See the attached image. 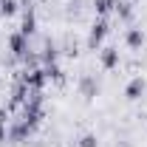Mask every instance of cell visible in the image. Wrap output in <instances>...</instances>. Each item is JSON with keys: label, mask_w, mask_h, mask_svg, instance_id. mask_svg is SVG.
<instances>
[{"label": "cell", "mask_w": 147, "mask_h": 147, "mask_svg": "<svg viewBox=\"0 0 147 147\" xmlns=\"http://www.w3.org/2000/svg\"><path fill=\"white\" fill-rule=\"evenodd\" d=\"M26 99H28V85L17 79V76H11V91H9V105L6 110L9 113H20V108L26 105Z\"/></svg>", "instance_id": "7a4b0ae2"}, {"label": "cell", "mask_w": 147, "mask_h": 147, "mask_svg": "<svg viewBox=\"0 0 147 147\" xmlns=\"http://www.w3.org/2000/svg\"><path fill=\"white\" fill-rule=\"evenodd\" d=\"M125 45H127L130 51H142V48H144V28H142V26H127V31H125Z\"/></svg>", "instance_id": "30bf717a"}, {"label": "cell", "mask_w": 147, "mask_h": 147, "mask_svg": "<svg viewBox=\"0 0 147 147\" xmlns=\"http://www.w3.org/2000/svg\"><path fill=\"white\" fill-rule=\"evenodd\" d=\"M17 9H20V0H0V17H3V20L14 17Z\"/></svg>", "instance_id": "9a60e30c"}, {"label": "cell", "mask_w": 147, "mask_h": 147, "mask_svg": "<svg viewBox=\"0 0 147 147\" xmlns=\"http://www.w3.org/2000/svg\"><path fill=\"white\" fill-rule=\"evenodd\" d=\"M6 45H9V54L14 57V59H23V57L31 51V40L28 37H23L20 31H14V34H9V40H6Z\"/></svg>", "instance_id": "8992f818"}, {"label": "cell", "mask_w": 147, "mask_h": 147, "mask_svg": "<svg viewBox=\"0 0 147 147\" xmlns=\"http://www.w3.org/2000/svg\"><path fill=\"white\" fill-rule=\"evenodd\" d=\"M99 65H102L105 71H116V68L122 65V57H119V48H113V45L102 48V51H99Z\"/></svg>", "instance_id": "8fae6325"}, {"label": "cell", "mask_w": 147, "mask_h": 147, "mask_svg": "<svg viewBox=\"0 0 147 147\" xmlns=\"http://www.w3.org/2000/svg\"><path fill=\"white\" fill-rule=\"evenodd\" d=\"M91 9L96 17H108L110 11L116 9V0H91Z\"/></svg>", "instance_id": "5bb4252c"}, {"label": "cell", "mask_w": 147, "mask_h": 147, "mask_svg": "<svg viewBox=\"0 0 147 147\" xmlns=\"http://www.w3.org/2000/svg\"><path fill=\"white\" fill-rule=\"evenodd\" d=\"M144 96H147V79L144 76L127 79V85H125V99H127V102H139V99H144Z\"/></svg>", "instance_id": "ba28073f"}, {"label": "cell", "mask_w": 147, "mask_h": 147, "mask_svg": "<svg viewBox=\"0 0 147 147\" xmlns=\"http://www.w3.org/2000/svg\"><path fill=\"white\" fill-rule=\"evenodd\" d=\"M108 31H110L108 17H96V20L91 23V28H88V40H85V48H88V51H102V42H105Z\"/></svg>", "instance_id": "6da1fadb"}, {"label": "cell", "mask_w": 147, "mask_h": 147, "mask_svg": "<svg viewBox=\"0 0 147 147\" xmlns=\"http://www.w3.org/2000/svg\"><path fill=\"white\" fill-rule=\"evenodd\" d=\"M9 122H11V113L6 108H0V144L6 142V133H9Z\"/></svg>", "instance_id": "e0dca14e"}, {"label": "cell", "mask_w": 147, "mask_h": 147, "mask_svg": "<svg viewBox=\"0 0 147 147\" xmlns=\"http://www.w3.org/2000/svg\"><path fill=\"white\" fill-rule=\"evenodd\" d=\"M45 68V76H48V82H54V85H65V71H62V65L57 62V65H42Z\"/></svg>", "instance_id": "4fadbf2b"}, {"label": "cell", "mask_w": 147, "mask_h": 147, "mask_svg": "<svg viewBox=\"0 0 147 147\" xmlns=\"http://www.w3.org/2000/svg\"><path fill=\"white\" fill-rule=\"evenodd\" d=\"M37 54H40V65H57L59 57H62V51H59V45H57L51 37H45L42 40V51H37Z\"/></svg>", "instance_id": "9c48e42d"}, {"label": "cell", "mask_w": 147, "mask_h": 147, "mask_svg": "<svg viewBox=\"0 0 147 147\" xmlns=\"http://www.w3.org/2000/svg\"><path fill=\"white\" fill-rule=\"evenodd\" d=\"M76 147H99V136L93 130H85L79 139H76Z\"/></svg>", "instance_id": "2e32d148"}, {"label": "cell", "mask_w": 147, "mask_h": 147, "mask_svg": "<svg viewBox=\"0 0 147 147\" xmlns=\"http://www.w3.org/2000/svg\"><path fill=\"white\" fill-rule=\"evenodd\" d=\"M116 17L122 20V23H127L133 26V14H136V9H133V0H116Z\"/></svg>", "instance_id": "7c38bea8"}, {"label": "cell", "mask_w": 147, "mask_h": 147, "mask_svg": "<svg viewBox=\"0 0 147 147\" xmlns=\"http://www.w3.org/2000/svg\"><path fill=\"white\" fill-rule=\"evenodd\" d=\"M34 136V130L28 127L26 122H20V119H11L9 122V133H6V142L9 144H23V142H28Z\"/></svg>", "instance_id": "5b68a950"}, {"label": "cell", "mask_w": 147, "mask_h": 147, "mask_svg": "<svg viewBox=\"0 0 147 147\" xmlns=\"http://www.w3.org/2000/svg\"><path fill=\"white\" fill-rule=\"evenodd\" d=\"M99 91H102V82H99L93 74H82V76L76 79V93H79L85 102H93V99L99 96Z\"/></svg>", "instance_id": "277c9868"}, {"label": "cell", "mask_w": 147, "mask_h": 147, "mask_svg": "<svg viewBox=\"0 0 147 147\" xmlns=\"http://www.w3.org/2000/svg\"><path fill=\"white\" fill-rule=\"evenodd\" d=\"M17 31H20L23 37H28V40H31L37 31H40V28H37V6H34V3L23 9V23H20Z\"/></svg>", "instance_id": "52a82bcc"}, {"label": "cell", "mask_w": 147, "mask_h": 147, "mask_svg": "<svg viewBox=\"0 0 147 147\" xmlns=\"http://www.w3.org/2000/svg\"><path fill=\"white\" fill-rule=\"evenodd\" d=\"M14 76L28 85V91H45V85H48V76H45V68H42V65H40V68H31V71H28V68H20Z\"/></svg>", "instance_id": "3957f363"}]
</instances>
